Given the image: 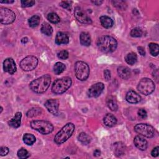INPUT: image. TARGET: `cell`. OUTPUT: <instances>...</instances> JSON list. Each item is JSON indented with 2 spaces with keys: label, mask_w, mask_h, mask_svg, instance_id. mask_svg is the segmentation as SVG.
I'll list each match as a JSON object with an SVG mask.
<instances>
[{
  "label": "cell",
  "mask_w": 159,
  "mask_h": 159,
  "mask_svg": "<svg viewBox=\"0 0 159 159\" xmlns=\"http://www.w3.org/2000/svg\"><path fill=\"white\" fill-rule=\"evenodd\" d=\"M35 1L32 0H25V1H21V5L23 7H31L35 4Z\"/></svg>",
  "instance_id": "f35d334b"
},
{
  "label": "cell",
  "mask_w": 159,
  "mask_h": 159,
  "mask_svg": "<svg viewBox=\"0 0 159 159\" xmlns=\"http://www.w3.org/2000/svg\"><path fill=\"white\" fill-rule=\"evenodd\" d=\"M138 49V52L140 53V55L143 56L145 55V48L143 47H139L137 48Z\"/></svg>",
  "instance_id": "ee69618b"
},
{
  "label": "cell",
  "mask_w": 159,
  "mask_h": 159,
  "mask_svg": "<svg viewBox=\"0 0 159 159\" xmlns=\"http://www.w3.org/2000/svg\"><path fill=\"white\" fill-rule=\"evenodd\" d=\"M158 149H159V147L157 146L156 147H155L151 152V154H152V157H156L159 154V152H158Z\"/></svg>",
  "instance_id": "7bdbcfd3"
},
{
  "label": "cell",
  "mask_w": 159,
  "mask_h": 159,
  "mask_svg": "<svg viewBox=\"0 0 159 159\" xmlns=\"http://www.w3.org/2000/svg\"><path fill=\"white\" fill-rule=\"evenodd\" d=\"M17 156L21 159H25L27 158L30 156V155L27 150L24 148H21L17 152Z\"/></svg>",
  "instance_id": "e575fe53"
},
{
  "label": "cell",
  "mask_w": 159,
  "mask_h": 159,
  "mask_svg": "<svg viewBox=\"0 0 159 159\" xmlns=\"http://www.w3.org/2000/svg\"><path fill=\"white\" fill-rule=\"evenodd\" d=\"M117 73L121 78L127 80L130 76L131 71L128 67L124 66H120L117 68Z\"/></svg>",
  "instance_id": "ffe728a7"
},
{
  "label": "cell",
  "mask_w": 159,
  "mask_h": 159,
  "mask_svg": "<svg viewBox=\"0 0 159 159\" xmlns=\"http://www.w3.org/2000/svg\"><path fill=\"white\" fill-rule=\"evenodd\" d=\"M134 143L135 147L140 150H145L148 147L147 140L140 135H137L134 139Z\"/></svg>",
  "instance_id": "2e32d148"
},
{
  "label": "cell",
  "mask_w": 159,
  "mask_h": 159,
  "mask_svg": "<svg viewBox=\"0 0 159 159\" xmlns=\"http://www.w3.org/2000/svg\"><path fill=\"white\" fill-rule=\"evenodd\" d=\"M74 14L76 19L81 23L84 24H91L92 20L91 18L83 11L80 7H76L75 8Z\"/></svg>",
  "instance_id": "8fae6325"
},
{
  "label": "cell",
  "mask_w": 159,
  "mask_h": 159,
  "mask_svg": "<svg viewBox=\"0 0 159 159\" xmlns=\"http://www.w3.org/2000/svg\"><path fill=\"white\" fill-rule=\"evenodd\" d=\"M104 77L106 81H108L111 79V71L109 70H105L104 71Z\"/></svg>",
  "instance_id": "b9f144b4"
},
{
  "label": "cell",
  "mask_w": 159,
  "mask_h": 159,
  "mask_svg": "<svg viewBox=\"0 0 159 159\" xmlns=\"http://www.w3.org/2000/svg\"><path fill=\"white\" fill-rule=\"evenodd\" d=\"M23 141L27 145H32L35 142V137L33 134H25L23 136Z\"/></svg>",
  "instance_id": "4316f807"
},
{
  "label": "cell",
  "mask_w": 159,
  "mask_h": 159,
  "mask_svg": "<svg viewBox=\"0 0 159 159\" xmlns=\"http://www.w3.org/2000/svg\"><path fill=\"white\" fill-rule=\"evenodd\" d=\"M97 46L99 50L104 53H111L116 49L117 42L111 36L102 35L98 39Z\"/></svg>",
  "instance_id": "6da1fadb"
},
{
  "label": "cell",
  "mask_w": 159,
  "mask_h": 159,
  "mask_svg": "<svg viewBox=\"0 0 159 159\" xmlns=\"http://www.w3.org/2000/svg\"><path fill=\"white\" fill-rule=\"evenodd\" d=\"M75 72L76 77L80 81L86 80L89 75V67L88 65L82 61H76L75 65Z\"/></svg>",
  "instance_id": "8992f818"
},
{
  "label": "cell",
  "mask_w": 159,
  "mask_h": 159,
  "mask_svg": "<svg viewBox=\"0 0 159 159\" xmlns=\"http://www.w3.org/2000/svg\"><path fill=\"white\" fill-rule=\"evenodd\" d=\"M69 42L68 35L63 32H58L55 37V43L58 45L66 44Z\"/></svg>",
  "instance_id": "d6986e66"
},
{
  "label": "cell",
  "mask_w": 159,
  "mask_h": 159,
  "mask_svg": "<svg viewBox=\"0 0 159 159\" xmlns=\"http://www.w3.org/2000/svg\"><path fill=\"white\" fill-rule=\"evenodd\" d=\"M106 104L107 107L112 111H116L118 109L117 101L113 96H109L106 100Z\"/></svg>",
  "instance_id": "cb8c5ba5"
},
{
  "label": "cell",
  "mask_w": 159,
  "mask_h": 159,
  "mask_svg": "<svg viewBox=\"0 0 159 159\" xmlns=\"http://www.w3.org/2000/svg\"><path fill=\"white\" fill-rule=\"evenodd\" d=\"M2 107H1V112H2Z\"/></svg>",
  "instance_id": "681fc988"
},
{
  "label": "cell",
  "mask_w": 159,
  "mask_h": 159,
  "mask_svg": "<svg viewBox=\"0 0 159 159\" xmlns=\"http://www.w3.org/2000/svg\"><path fill=\"white\" fill-rule=\"evenodd\" d=\"M137 89L142 94L147 96L152 93L154 91L155 84L151 79L144 78L139 81L137 86Z\"/></svg>",
  "instance_id": "52a82bcc"
},
{
  "label": "cell",
  "mask_w": 159,
  "mask_h": 159,
  "mask_svg": "<svg viewBox=\"0 0 159 159\" xmlns=\"http://www.w3.org/2000/svg\"><path fill=\"white\" fill-rule=\"evenodd\" d=\"M125 147L124 144L120 142H116L113 144V151L117 157H120L125 153Z\"/></svg>",
  "instance_id": "ac0fdd59"
},
{
  "label": "cell",
  "mask_w": 159,
  "mask_h": 159,
  "mask_svg": "<svg viewBox=\"0 0 159 159\" xmlns=\"http://www.w3.org/2000/svg\"><path fill=\"white\" fill-rule=\"evenodd\" d=\"M65 65L61 62H57L53 66V71L56 75H60L65 70Z\"/></svg>",
  "instance_id": "83f0119b"
},
{
  "label": "cell",
  "mask_w": 159,
  "mask_h": 159,
  "mask_svg": "<svg viewBox=\"0 0 159 159\" xmlns=\"http://www.w3.org/2000/svg\"><path fill=\"white\" fill-rule=\"evenodd\" d=\"M78 139L80 142L84 145L88 144L91 141V137L84 132L80 133L78 136Z\"/></svg>",
  "instance_id": "f1b7e54d"
},
{
  "label": "cell",
  "mask_w": 159,
  "mask_h": 159,
  "mask_svg": "<svg viewBox=\"0 0 159 159\" xmlns=\"http://www.w3.org/2000/svg\"><path fill=\"white\" fill-rule=\"evenodd\" d=\"M3 69L4 71L10 75L14 74L17 70V67L14 60L11 58H6L3 62Z\"/></svg>",
  "instance_id": "5bb4252c"
},
{
  "label": "cell",
  "mask_w": 159,
  "mask_h": 159,
  "mask_svg": "<svg viewBox=\"0 0 159 159\" xmlns=\"http://www.w3.org/2000/svg\"><path fill=\"white\" fill-rule=\"evenodd\" d=\"M125 60L127 64L133 65L137 62V56L136 53H135L134 52H130L126 55V57L125 58Z\"/></svg>",
  "instance_id": "d4e9b609"
},
{
  "label": "cell",
  "mask_w": 159,
  "mask_h": 159,
  "mask_svg": "<svg viewBox=\"0 0 159 159\" xmlns=\"http://www.w3.org/2000/svg\"><path fill=\"white\" fill-rule=\"evenodd\" d=\"M100 155H101V151H100L99 150L96 149V150H94V156H95V157H98V156H99Z\"/></svg>",
  "instance_id": "bcb514c9"
},
{
  "label": "cell",
  "mask_w": 159,
  "mask_h": 159,
  "mask_svg": "<svg viewBox=\"0 0 159 159\" xmlns=\"http://www.w3.org/2000/svg\"><path fill=\"white\" fill-rule=\"evenodd\" d=\"M126 101L132 104H136L140 101L141 98L140 95L133 90H130L127 92L125 96Z\"/></svg>",
  "instance_id": "9a60e30c"
},
{
  "label": "cell",
  "mask_w": 159,
  "mask_h": 159,
  "mask_svg": "<svg viewBox=\"0 0 159 159\" xmlns=\"http://www.w3.org/2000/svg\"><path fill=\"white\" fill-rule=\"evenodd\" d=\"M9 148L6 147H1L0 148V155L1 156L6 155L9 153Z\"/></svg>",
  "instance_id": "60d3db41"
},
{
  "label": "cell",
  "mask_w": 159,
  "mask_h": 159,
  "mask_svg": "<svg viewBox=\"0 0 159 159\" xmlns=\"http://www.w3.org/2000/svg\"><path fill=\"white\" fill-rule=\"evenodd\" d=\"M138 116L142 119H145L147 117V113L144 109H140L137 112Z\"/></svg>",
  "instance_id": "ab89813d"
},
{
  "label": "cell",
  "mask_w": 159,
  "mask_h": 159,
  "mask_svg": "<svg viewBox=\"0 0 159 159\" xmlns=\"http://www.w3.org/2000/svg\"><path fill=\"white\" fill-rule=\"evenodd\" d=\"M51 83V77L48 75H43L34 80L29 84L30 89L36 93H42L46 91Z\"/></svg>",
  "instance_id": "7a4b0ae2"
},
{
  "label": "cell",
  "mask_w": 159,
  "mask_h": 159,
  "mask_svg": "<svg viewBox=\"0 0 159 159\" xmlns=\"http://www.w3.org/2000/svg\"><path fill=\"white\" fill-rule=\"evenodd\" d=\"M104 85L102 83H97L92 85L88 91V96L89 98L98 97L103 91Z\"/></svg>",
  "instance_id": "7c38bea8"
},
{
  "label": "cell",
  "mask_w": 159,
  "mask_h": 159,
  "mask_svg": "<svg viewBox=\"0 0 159 159\" xmlns=\"http://www.w3.org/2000/svg\"><path fill=\"white\" fill-rule=\"evenodd\" d=\"M143 35L142 30L139 27H135L130 31V35L133 37H140Z\"/></svg>",
  "instance_id": "836d02e7"
},
{
  "label": "cell",
  "mask_w": 159,
  "mask_h": 159,
  "mask_svg": "<svg viewBox=\"0 0 159 159\" xmlns=\"http://www.w3.org/2000/svg\"><path fill=\"white\" fill-rule=\"evenodd\" d=\"M45 107L48 110L49 112L53 115H56L58 111L59 107V102L57 99H50L45 102Z\"/></svg>",
  "instance_id": "4fadbf2b"
},
{
  "label": "cell",
  "mask_w": 159,
  "mask_h": 159,
  "mask_svg": "<svg viewBox=\"0 0 159 159\" xmlns=\"http://www.w3.org/2000/svg\"><path fill=\"white\" fill-rule=\"evenodd\" d=\"M72 81L70 77H63L56 80L52 86V91L53 93L60 94L65 93L71 85Z\"/></svg>",
  "instance_id": "277c9868"
},
{
  "label": "cell",
  "mask_w": 159,
  "mask_h": 159,
  "mask_svg": "<svg viewBox=\"0 0 159 159\" xmlns=\"http://www.w3.org/2000/svg\"><path fill=\"white\" fill-rule=\"evenodd\" d=\"M28 42V39L27 38V37H24V38H22V39H21V42L22 43H26L27 42Z\"/></svg>",
  "instance_id": "c3c4849f"
},
{
  "label": "cell",
  "mask_w": 159,
  "mask_h": 159,
  "mask_svg": "<svg viewBox=\"0 0 159 159\" xmlns=\"http://www.w3.org/2000/svg\"><path fill=\"white\" fill-rule=\"evenodd\" d=\"M74 130L75 125L73 123L66 124L55 136V142L58 145L62 144L71 136Z\"/></svg>",
  "instance_id": "3957f363"
},
{
  "label": "cell",
  "mask_w": 159,
  "mask_h": 159,
  "mask_svg": "<svg viewBox=\"0 0 159 159\" xmlns=\"http://www.w3.org/2000/svg\"><path fill=\"white\" fill-rule=\"evenodd\" d=\"M21 117L22 113L17 112L15 114V116L10 120L8 121V124L9 126L13 128H18L20 127L21 124Z\"/></svg>",
  "instance_id": "e0dca14e"
},
{
  "label": "cell",
  "mask_w": 159,
  "mask_h": 159,
  "mask_svg": "<svg viewBox=\"0 0 159 159\" xmlns=\"http://www.w3.org/2000/svg\"><path fill=\"white\" fill-rule=\"evenodd\" d=\"M150 52L152 56H157L159 53V47L156 43H150L148 45Z\"/></svg>",
  "instance_id": "4dcf8cb0"
},
{
  "label": "cell",
  "mask_w": 159,
  "mask_h": 159,
  "mask_svg": "<svg viewBox=\"0 0 159 159\" xmlns=\"http://www.w3.org/2000/svg\"><path fill=\"white\" fill-rule=\"evenodd\" d=\"M60 5L64 9H66L68 11H70L71 8V1H63L60 2Z\"/></svg>",
  "instance_id": "74e56055"
},
{
  "label": "cell",
  "mask_w": 159,
  "mask_h": 159,
  "mask_svg": "<svg viewBox=\"0 0 159 159\" xmlns=\"http://www.w3.org/2000/svg\"><path fill=\"white\" fill-rule=\"evenodd\" d=\"M91 2L96 6H100L102 3V1H91Z\"/></svg>",
  "instance_id": "f6af8a7d"
},
{
  "label": "cell",
  "mask_w": 159,
  "mask_h": 159,
  "mask_svg": "<svg viewBox=\"0 0 159 159\" xmlns=\"http://www.w3.org/2000/svg\"><path fill=\"white\" fill-rule=\"evenodd\" d=\"M42 112V110L39 107H33L30 109H29L27 113H26V116L29 117H35L37 116H39V114H40Z\"/></svg>",
  "instance_id": "f546056e"
},
{
  "label": "cell",
  "mask_w": 159,
  "mask_h": 159,
  "mask_svg": "<svg viewBox=\"0 0 159 159\" xmlns=\"http://www.w3.org/2000/svg\"><path fill=\"white\" fill-rule=\"evenodd\" d=\"M16 19L14 12L6 7H0V21L2 24H10Z\"/></svg>",
  "instance_id": "9c48e42d"
},
{
  "label": "cell",
  "mask_w": 159,
  "mask_h": 159,
  "mask_svg": "<svg viewBox=\"0 0 159 159\" xmlns=\"http://www.w3.org/2000/svg\"><path fill=\"white\" fill-rule=\"evenodd\" d=\"M113 5L117 7L118 9H125L127 7L125 2L123 1H112Z\"/></svg>",
  "instance_id": "d590c367"
},
{
  "label": "cell",
  "mask_w": 159,
  "mask_h": 159,
  "mask_svg": "<svg viewBox=\"0 0 159 159\" xmlns=\"http://www.w3.org/2000/svg\"><path fill=\"white\" fill-rule=\"evenodd\" d=\"M134 130L140 135H142L147 138H152L154 136V128L147 124H138L135 125Z\"/></svg>",
  "instance_id": "ba28073f"
},
{
  "label": "cell",
  "mask_w": 159,
  "mask_h": 159,
  "mask_svg": "<svg viewBox=\"0 0 159 159\" xmlns=\"http://www.w3.org/2000/svg\"><path fill=\"white\" fill-rule=\"evenodd\" d=\"M80 43L83 46H89L91 44V37L89 34L87 32H83L81 33L80 36Z\"/></svg>",
  "instance_id": "603a6c76"
},
{
  "label": "cell",
  "mask_w": 159,
  "mask_h": 159,
  "mask_svg": "<svg viewBox=\"0 0 159 159\" xmlns=\"http://www.w3.org/2000/svg\"><path fill=\"white\" fill-rule=\"evenodd\" d=\"M30 127L42 134L47 135L53 132V126L47 120H33L30 122Z\"/></svg>",
  "instance_id": "5b68a950"
},
{
  "label": "cell",
  "mask_w": 159,
  "mask_h": 159,
  "mask_svg": "<svg viewBox=\"0 0 159 159\" xmlns=\"http://www.w3.org/2000/svg\"><path fill=\"white\" fill-rule=\"evenodd\" d=\"M48 20L53 23V24H57L60 22V17L55 12H50L47 16Z\"/></svg>",
  "instance_id": "d6a6232c"
},
{
  "label": "cell",
  "mask_w": 159,
  "mask_h": 159,
  "mask_svg": "<svg viewBox=\"0 0 159 159\" xmlns=\"http://www.w3.org/2000/svg\"><path fill=\"white\" fill-rule=\"evenodd\" d=\"M14 1H13V0H9V1H0V2L1 3H9V4H10V3H12V2H14Z\"/></svg>",
  "instance_id": "7dc6e473"
},
{
  "label": "cell",
  "mask_w": 159,
  "mask_h": 159,
  "mask_svg": "<svg viewBox=\"0 0 159 159\" xmlns=\"http://www.w3.org/2000/svg\"><path fill=\"white\" fill-rule=\"evenodd\" d=\"M104 124L109 127L114 126L117 123L116 117L112 114H107L104 117Z\"/></svg>",
  "instance_id": "44dd1931"
},
{
  "label": "cell",
  "mask_w": 159,
  "mask_h": 159,
  "mask_svg": "<svg viewBox=\"0 0 159 159\" xmlns=\"http://www.w3.org/2000/svg\"><path fill=\"white\" fill-rule=\"evenodd\" d=\"M41 32L46 35H50L53 32V29L52 26L47 22H44L41 26Z\"/></svg>",
  "instance_id": "484cf974"
},
{
  "label": "cell",
  "mask_w": 159,
  "mask_h": 159,
  "mask_svg": "<svg viewBox=\"0 0 159 159\" xmlns=\"http://www.w3.org/2000/svg\"><path fill=\"white\" fill-rule=\"evenodd\" d=\"M99 20H100V22H101V25L106 29L111 28L114 24L113 20L111 17H109V16H101Z\"/></svg>",
  "instance_id": "7402d4cb"
},
{
  "label": "cell",
  "mask_w": 159,
  "mask_h": 159,
  "mask_svg": "<svg viewBox=\"0 0 159 159\" xmlns=\"http://www.w3.org/2000/svg\"><path fill=\"white\" fill-rule=\"evenodd\" d=\"M29 26L34 28L36 27L37 26L39 25L40 23V17L39 16L35 15L32 16L29 19Z\"/></svg>",
  "instance_id": "1f68e13d"
},
{
  "label": "cell",
  "mask_w": 159,
  "mask_h": 159,
  "mask_svg": "<svg viewBox=\"0 0 159 159\" xmlns=\"http://www.w3.org/2000/svg\"><path fill=\"white\" fill-rule=\"evenodd\" d=\"M57 56L58 57L60 58V59H61V60H66L68 58V56H69V53L68 52V51L65 50H61L60 51L58 54H57Z\"/></svg>",
  "instance_id": "8d00e7d4"
},
{
  "label": "cell",
  "mask_w": 159,
  "mask_h": 159,
  "mask_svg": "<svg viewBox=\"0 0 159 159\" xmlns=\"http://www.w3.org/2000/svg\"><path fill=\"white\" fill-rule=\"evenodd\" d=\"M38 65V59L34 56H27L20 62V68L25 71L34 70Z\"/></svg>",
  "instance_id": "30bf717a"
}]
</instances>
